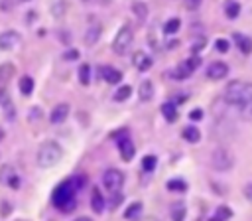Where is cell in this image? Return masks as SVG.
Instances as JSON below:
<instances>
[{
	"label": "cell",
	"instance_id": "83f0119b",
	"mask_svg": "<svg viewBox=\"0 0 252 221\" xmlns=\"http://www.w3.org/2000/svg\"><path fill=\"white\" fill-rule=\"evenodd\" d=\"M140 213H142V203H138V201H136V203H132V205H128V207H126L124 217H126V219H136Z\"/></svg>",
	"mask_w": 252,
	"mask_h": 221
},
{
	"label": "cell",
	"instance_id": "681fc988",
	"mask_svg": "<svg viewBox=\"0 0 252 221\" xmlns=\"http://www.w3.org/2000/svg\"><path fill=\"white\" fill-rule=\"evenodd\" d=\"M85 2H89V0H85Z\"/></svg>",
	"mask_w": 252,
	"mask_h": 221
},
{
	"label": "cell",
	"instance_id": "74e56055",
	"mask_svg": "<svg viewBox=\"0 0 252 221\" xmlns=\"http://www.w3.org/2000/svg\"><path fill=\"white\" fill-rule=\"evenodd\" d=\"M242 193H244V197H246L248 201H252V184H246L244 189H242Z\"/></svg>",
	"mask_w": 252,
	"mask_h": 221
},
{
	"label": "cell",
	"instance_id": "2e32d148",
	"mask_svg": "<svg viewBox=\"0 0 252 221\" xmlns=\"http://www.w3.org/2000/svg\"><path fill=\"white\" fill-rule=\"evenodd\" d=\"M234 43H236V47L240 49V53H244V55H248V53L252 51V39H250L248 36L234 34Z\"/></svg>",
	"mask_w": 252,
	"mask_h": 221
},
{
	"label": "cell",
	"instance_id": "9c48e42d",
	"mask_svg": "<svg viewBox=\"0 0 252 221\" xmlns=\"http://www.w3.org/2000/svg\"><path fill=\"white\" fill-rule=\"evenodd\" d=\"M20 41H22V36L18 32H14V30H6V32L0 34V49H4V51L14 49Z\"/></svg>",
	"mask_w": 252,
	"mask_h": 221
},
{
	"label": "cell",
	"instance_id": "7dc6e473",
	"mask_svg": "<svg viewBox=\"0 0 252 221\" xmlns=\"http://www.w3.org/2000/svg\"><path fill=\"white\" fill-rule=\"evenodd\" d=\"M20 2H30V0H20Z\"/></svg>",
	"mask_w": 252,
	"mask_h": 221
},
{
	"label": "cell",
	"instance_id": "f6af8a7d",
	"mask_svg": "<svg viewBox=\"0 0 252 221\" xmlns=\"http://www.w3.org/2000/svg\"><path fill=\"white\" fill-rule=\"evenodd\" d=\"M2 138H4V130L0 128V140H2Z\"/></svg>",
	"mask_w": 252,
	"mask_h": 221
},
{
	"label": "cell",
	"instance_id": "4316f807",
	"mask_svg": "<svg viewBox=\"0 0 252 221\" xmlns=\"http://www.w3.org/2000/svg\"><path fill=\"white\" fill-rule=\"evenodd\" d=\"M156 164H158V158H156L154 154H148V156L142 158V170H144V172H154Z\"/></svg>",
	"mask_w": 252,
	"mask_h": 221
},
{
	"label": "cell",
	"instance_id": "ab89813d",
	"mask_svg": "<svg viewBox=\"0 0 252 221\" xmlns=\"http://www.w3.org/2000/svg\"><path fill=\"white\" fill-rule=\"evenodd\" d=\"M120 201H122V197H120V195H118V193H116V195H114V199H112V201H110V209H116V207H118V203H120Z\"/></svg>",
	"mask_w": 252,
	"mask_h": 221
},
{
	"label": "cell",
	"instance_id": "ee69618b",
	"mask_svg": "<svg viewBox=\"0 0 252 221\" xmlns=\"http://www.w3.org/2000/svg\"><path fill=\"white\" fill-rule=\"evenodd\" d=\"M75 221H91L89 217H79V219H75Z\"/></svg>",
	"mask_w": 252,
	"mask_h": 221
},
{
	"label": "cell",
	"instance_id": "e575fe53",
	"mask_svg": "<svg viewBox=\"0 0 252 221\" xmlns=\"http://www.w3.org/2000/svg\"><path fill=\"white\" fill-rule=\"evenodd\" d=\"M189 118H191V120H201V118H203V110H201V109H193V110L189 112Z\"/></svg>",
	"mask_w": 252,
	"mask_h": 221
},
{
	"label": "cell",
	"instance_id": "603a6c76",
	"mask_svg": "<svg viewBox=\"0 0 252 221\" xmlns=\"http://www.w3.org/2000/svg\"><path fill=\"white\" fill-rule=\"evenodd\" d=\"M14 65L12 63H0V83H6L14 77Z\"/></svg>",
	"mask_w": 252,
	"mask_h": 221
},
{
	"label": "cell",
	"instance_id": "5bb4252c",
	"mask_svg": "<svg viewBox=\"0 0 252 221\" xmlns=\"http://www.w3.org/2000/svg\"><path fill=\"white\" fill-rule=\"evenodd\" d=\"M100 75H102V79H104L106 83H110V85H116V83H120V79H122V73H120L118 69H114V67H108V65L100 67Z\"/></svg>",
	"mask_w": 252,
	"mask_h": 221
},
{
	"label": "cell",
	"instance_id": "8992f818",
	"mask_svg": "<svg viewBox=\"0 0 252 221\" xmlns=\"http://www.w3.org/2000/svg\"><path fill=\"white\" fill-rule=\"evenodd\" d=\"M102 184L110 193H118V189L124 184V174L120 170H116V168H110V170H106L102 174Z\"/></svg>",
	"mask_w": 252,
	"mask_h": 221
},
{
	"label": "cell",
	"instance_id": "ffe728a7",
	"mask_svg": "<svg viewBox=\"0 0 252 221\" xmlns=\"http://www.w3.org/2000/svg\"><path fill=\"white\" fill-rule=\"evenodd\" d=\"M224 14H226L228 20L238 18V14H240V4L234 2V0H226V2H224Z\"/></svg>",
	"mask_w": 252,
	"mask_h": 221
},
{
	"label": "cell",
	"instance_id": "5b68a950",
	"mask_svg": "<svg viewBox=\"0 0 252 221\" xmlns=\"http://www.w3.org/2000/svg\"><path fill=\"white\" fill-rule=\"evenodd\" d=\"M201 65V59L197 57V55H193V57H189V59H185V61H181L173 71H171V77L175 79V81H183V79H189V75L197 69Z\"/></svg>",
	"mask_w": 252,
	"mask_h": 221
},
{
	"label": "cell",
	"instance_id": "7c38bea8",
	"mask_svg": "<svg viewBox=\"0 0 252 221\" xmlns=\"http://www.w3.org/2000/svg\"><path fill=\"white\" fill-rule=\"evenodd\" d=\"M118 150H120V156H122L124 162H130V160L134 158V154H136L134 144H132L126 136H124V138H118Z\"/></svg>",
	"mask_w": 252,
	"mask_h": 221
},
{
	"label": "cell",
	"instance_id": "7402d4cb",
	"mask_svg": "<svg viewBox=\"0 0 252 221\" xmlns=\"http://www.w3.org/2000/svg\"><path fill=\"white\" fill-rule=\"evenodd\" d=\"M152 97H154V85H152V81H142V85H140V101H152Z\"/></svg>",
	"mask_w": 252,
	"mask_h": 221
},
{
	"label": "cell",
	"instance_id": "4fadbf2b",
	"mask_svg": "<svg viewBox=\"0 0 252 221\" xmlns=\"http://www.w3.org/2000/svg\"><path fill=\"white\" fill-rule=\"evenodd\" d=\"M67 114H69V105H67V103H61V105H57V107L49 112V120H51L53 124H59V122H63V120L67 118Z\"/></svg>",
	"mask_w": 252,
	"mask_h": 221
},
{
	"label": "cell",
	"instance_id": "484cf974",
	"mask_svg": "<svg viewBox=\"0 0 252 221\" xmlns=\"http://www.w3.org/2000/svg\"><path fill=\"white\" fill-rule=\"evenodd\" d=\"M179 26H181V20H179V18H171V20H167V22L163 24V34L171 36V34H175V32L179 30Z\"/></svg>",
	"mask_w": 252,
	"mask_h": 221
},
{
	"label": "cell",
	"instance_id": "277c9868",
	"mask_svg": "<svg viewBox=\"0 0 252 221\" xmlns=\"http://www.w3.org/2000/svg\"><path fill=\"white\" fill-rule=\"evenodd\" d=\"M132 41H134L132 28H130V26H122V28L116 32V37H114V41H112V51H114L116 55H124V53L130 49Z\"/></svg>",
	"mask_w": 252,
	"mask_h": 221
},
{
	"label": "cell",
	"instance_id": "1f68e13d",
	"mask_svg": "<svg viewBox=\"0 0 252 221\" xmlns=\"http://www.w3.org/2000/svg\"><path fill=\"white\" fill-rule=\"evenodd\" d=\"M230 215H232V211H230V207H226V205H220V207L217 209V213H215V217L220 219V221H226Z\"/></svg>",
	"mask_w": 252,
	"mask_h": 221
},
{
	"label": "cell",
	"instance_id": "d6a6232c",
	"mask_svg": "<svg viewBox=\"0 0 252 221\" xmlns=\"http://www.w3.org/2000/svg\"><path fill=\"white\" fill-rule=\"evenodd\" d=\"M240 116H242L244 120H252V101L246 103L244 107H240Z\"/></svg>",
	"mask_w": 252,
	"mask_h": 221
},
{
	"label": "cell",
	"instance_id": "cb8c5ba5",
	"mask_svg": "<svg viewBox=\"0 0 252 221\" xmlns=\"http://www.w3.org/2000/svg\"><path fill=\"white\" fill-rule=\"evenodd\" d=\"M98 37H100V26L94 24V26L89 28V32H87V36H85V41H87V45H93V43H96Z\"/></svg>",
	"mask_w": 252,
	"mask_h": 221
},
{
	"label": "cell",
	"instance_id": "44dd1931",
	"mask_svg": "<svg viewBox=\"0 0 252 221\" xmlns=\"http://www.w3.org/2000/svg\"><path fill=\"white\" fill-rule=\"evenodd\" d=\"M181 134H183V138H185L187 142H191V144H195V142L201 140V132H199L197 126H185Z\"/></svg>",
	"mask_w": 252,
	"mask_h": 221
},
{
	"label": "cell",
	"instance_id": "f1b7e54d",
	"mask_svg": "<svg viewBox=\"0 0 252 221\" xmlns=\"http://www.w3.org/2000/svg\"><path fill=\"white\" fill-rule=\"evenodd\" d=\"M130 95H132V87H130V85H122V87H120V89L114 93V101L122 103V101H126Z\"/></svg>",
	"mask_w": 252,
	"mask_h": 221
},
{
	"label": "cell",
	"instance_id": "d6986e66",
	"mask_svg": "<svg viewBox=\"0 0 252 221\" xmlns=\"http://www.w3.org/2000/svg\"><path fill=\"white\" fill-rule=\"evenodd\" d=\"M161 114L167 122H175L177 120V107L175 103H163L161 105Z\"/></svg>",
	"mask_w": 252,
	"mask_h": 221
},
{
	"label": "cell",
	"instance_id": "9a60e30c",
	"mask_svg": "<svg viewBox=\"0 0 252 221\" xmlns=\"http://www.w3.org/2000/svg\"><path fill=\"white\" fill-rule=\"evenodd\" d=\"M91 209L94 213H102L104 211V197H102V193H100L98 187H94L91 191Z\"/></svg>",
	"mask_w": 252,
	"mask_h": 221
},
{
	"label": "cell",
	"instance_id": "7bdbcfd3",
	"mask_svg": "<svg viewBox=\"0 0 252 221\" xmlns=\"http://www.w3.org/2000/svg\"><path fill=\"white\" fill-rule=\"evenodd\" d=\"M140 221H159V219H156V217H144V219H140Z\"/></svg>",
	"mask_w": 252,
	"mask_h": 221
},
{
	"label": "cell",
	"instance_id": "f35d334b",
	"mask_svg": "<svg viewBox=\"0 0 252 221\" xmlns=\"http://www.w3.org/2000/svg\"><path fill=\"white\" fill-rule=\"evenodd\" d=\"M63 57H65V59H79V51H75V49H71V51H67V53H63Z\"/></svg>",
	"mask_w": 252,
	"mask_h": 221
},
{
	"label": "cell",
	"instance_id": "4dcf8cb0",
	"mask_svg": "<svg viewBox=\"0 0 252 221\" xmlns=\"http://www.w3.org/2000/svg\"><path fill=\"white\" fill-rule=\"evenodd\" d=\"M167 189L169 191H185L187 189V184L183 180H169L167 182Z\"/></svg>",
	"mask_w": 252,
	"mask_h": 221
},
{
	"label": "cell",
	"instance_id": "ba28073f",
	"mask_svg": "<svg viewBox=\"0 0 252 221\" xmlns=\"http://www.w3.org/2000/svg\"><path fill=\"white\" fill-rule=\"evenodd\" d=\"M0 184H8L12 189H18L20 187V178L16 176V170L10 164H4L0 168Z\"/></svg>",
	"mask_w": 252,
	"mask_h": 221
},
{
	"label": "cell",
	"instance_id": "836d02e7",
	"mask_svg": "<svg viewBox=\"0 0 252 221\" xmlns=\"http://www.w3.org/2000/svg\"><path fill=\"white\" fill-rule=\"evenodd\" d=\"M228 47H230V43H228V39H217L215 41V49L217 51H220V53H224V51H228Z\"/></svg>",
	"mask_w": 252,
	"mask_h": 221
},
{
	"label": "cell",
	"instance_id": "c3c4849f",
	"mask_svg": "<svg viewBox=\"0 0 252 221\" xmlns=\"http://www.w3.org/2000/svg\"><path fill=\"white\" fill-rule=\"evenodd\" d=\"M18 221H24V219H18Z\"/></svg>",
	"mask_w": 252,
	"mask_h": 221
},
{
	"label": "cell",
	"instance_id": "bcb514c9",
	"mask_svg": "<svg viewBox=\"0 0 252 221\" xmlns=\"http://www.w3.org/2000/svg\"><path fill=\"white\" fill-rule=\"evenodd\" d=\"M211 221H220V219H217V217H213V219H211Z\"/></svg>",
	"mask_w": 252,
	"mask_h": 221
},
{
	"label": "cell",
	"instance_id": "52a82bcc",
	"mask_svg": "<svg viewBox=\"0 0 252 221\" xmlns=\"http://www.w3.org/2000/svg\"><path fill=\"white\" fill-rule=\"evenodd\" d=\"M211 164H213L215 170L224 172V170L232 168L234 160H232V154H230L228 150H224V148H217V150L211 154Z\"/></svg>",
	"mask_w": 252,
	"mask_h": 221
},
{
	"label": "cell",
	"instance_id": "ac0fdd59",
	"mask_svg": "<svg viewBox=\"0 0 252 221\" xmlns=\"http://www.w3.org/2000/svg\"><path fill=\"white\" fill-rule=\"evenodd\" d=\"M18 87H20V93H22L24 97H30V95L33 93V87H35V83H33V79H32L30 75H24V77L20 79Z\"/></svg>",
	"mask_w": 252,
	"mask_h": 221
},
{
	"label": "cell",
	"instance_id": "d4e9b609",
	"mask_svg": "<svg viewBox=\"0 0 252 221\" xmlns=\"http://www.w3.org/2000/svg\"><path fill=\"white\" fill-rule=\"evenodd\" d=\"M79 81H81V85H89L91 83V65L89 63H81L79 65Z\"/></svg>",
	"mask_w": 252,
	"mask_h": 221
},
{
	"label": "cell",
	"instance_id": "7a4b0ae2",
	"mask_svg": "<svg viewBox=\"0 0 252 221\" xmlns=\"http://www.w3.org/2000/svg\"><path fill=\"white\" fill-rule=\"evenodd\" d=\"M224 101L228 105L244 107L252 101V83L248 81H230L224 89Z\"/></svg>",
	"mask_w": 252,
	"mask_h": 221
},
{
	"label": "cell",
	"instance_id": "30bf717a",
	"mask_svg": "<svg viewBox=\"0 0 252 221\" xmlns=\"http://www.w3.org/2000/svg\"><path fill=\"white\" fill-rule=\"evenodd\" d=\"M228 75V65L224 61H213L209 67H207V77L211 81H219V79H224Z\"/></svg>",
	"mask_w": 252,
	"mask_h": 221
},
{
	"label": "cell",
	"instance_id": "6da1fadb",
	"mask_svg": "<svg viewBox=\"0 0 252 221\" xmlns=\"http://www.w3.org/2000/svg\"><path fill=\"white\" fill-rule=\"evenodd\" d=\"M85 184V178H71L63 184H59L55 189H53V195H51V201L53 205L63 211V213H71L75 209V193L81 189V185Z\"/></svg>",
	"mask_w": 252,
	"mask_h": 221
},
{
	"label": "cell",
	"instance_id": "e0dca14e",
	"mask_svg": "<svg viewBox=\"0 0 252 221\" xmlns=\"http://www.w3.org/2000/svg\"><path fill=\"white\" fill-rule=\"evenodd\" d=\"M185 213H187V207L183 201H175L171 203V209H169V215L173 221H183L185 219Z\"/></svg>",
	"mask_w": 252,
	"mask_h": 221
},
{
	"label": "cell",
	"instance_id": "3957f363",
	"mask_svg": "<svg viewBox=\"0 0 252 221\" xmlns=\"http://www.w3.org/2000/svg\"><path fill=\"white\" fill-rule=\"evenodd\" d=\"M63 158V148L55 142V140H45L39 144L37 154H35V162L39 168H53L55 164H59Z\"/></svg>",
	"mask_w": 252,
	"mask_h": 221
},
{
	"label": "cell",
	"instance_id": "8fae6325",
	"mask_svg": "<svg viewBox=\"0 0 252 221\" xmlns=\"http://www.w3.org/2000/svg\"><path fill=\"white\" fill-rule=\"evenodd\" d=\"M132 63H134V67H136L138 71H148L154 61H152V57H150L146 51H136V53L132 55Z\"/></svg>",
	"mask_w": 252,
	"mask_h": 221
},
{
	"label": "cell",
	"instance_id": "d590c367",
	"mask_svg": "<svg viewBox=\"0 0 252 221\" xmlns=\"http://www.w3.org/2000/svg\"><path fill=\"white\" fill-rule=\"evenodd\" d=\"M10 103V97H8V91L2 87L0 89V105H8Z\"/></svg>",
	"mask_w": 252,
	"mask_h": 221
},
{
	"label": "cell",
	"instance_id": "f546056e",
	"mask_svg": "<svg viewBox=\"0 0 252 221\" xmlns=\"http://www.w3.org/2000/svg\"><path fill=\"white\" fill-rule=\"evenodd\" d=\"M132 10H134V14H136L140 20H146V16H148V6H146L144 2H134V4H132Z\"/></svg>",
	"mask_w": 252,
	"mask_h": 221
},
{
	"label": "cell",
	"instance_id": "8d00e7d4",
	"mask_svg": "<svg viewBox=\"0 0 252 221\" xmlns=\"http://www.w3.org/2000/svg\"><path fill=\"white\" fill-rule=\"evenodd\" d=\"M203 45H205V37H201L199 41H195V43H193V47H191V49H193V53H199V51L203 49Z\"/></svg>",
	"mask_w": 252,
	"mask_h": 221
},
{
	"label": "cell",
	"instance_id": "60d3db41",
	"mask_svg": "<svg viewBox=\"0 0 252 221\" xmlns=\"http://www.w3.org/2000/svg\"><path fill=\"white\" fill-rule=\"evenodd\" d=\"M185 4H187V8H197L201 4V0H185Z\"/></svg>",
	"mask_w": 252,
	"mask_h": 221
},
{
	"label": "cell",
	"instance_id": "b9f144b4",
	"mask_svg": "<svg viewBox=\"0 0 252 221\" xmlns=\"http://www.w3.org/2000/svg\"><path fill=\"white\" fill-rule=\"evenodd\" d=\"M2 205H4V207H2V215H8V213H10V203H8V201H4Z\"/></svg>",
	"mask_w": 252,
	"mask_h": 221
}]
</instances>
